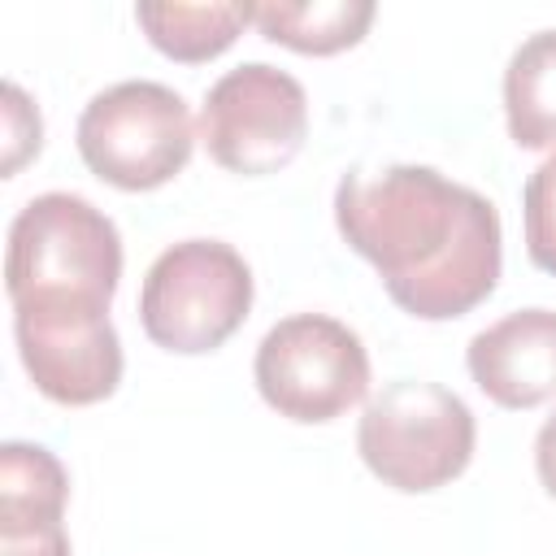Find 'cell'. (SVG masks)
<instances>
[{
  "mask_svg": "<svg viewBox=\"0 0 556 556\" xmlns=\"http://www.w3.org/2000/svg\"><path fill=\"white\" fill-rule=\"evenodd\" d=\"M334 226L365 256L387 295L421 321L478 308L504 265L495 204L430 165L352 169L334 187Z\"/></svg>",
  "mask_w": 556,
  "mask_h": 556,
  "instance_id": "1",
  "label": "cell"
},
{
  "mask_svg": "<svg viewBox=\"0 0 556 556\" xmlns=\"http://www.w3.org/2000/svg\"><path fill=\"white\" fill-rule=\"evenodd\" d=\"M122 282V235L104 208L74 191L26 200L9 226L4 291L22 300H91L113 304Z\"/></svg>",
  "mask_w": 556,
  "mask_h": 556,
  "instance_id": "2",
  "label": "cell"
},
{
  "mask_svg": "<svg viewBox=\"0 0 556 556\" xmlns=\"http://www.w3.org/2000/svg\"><path fill=\"white\" fill-rule=\"evenodd\" d=\"M478 421L469 404L439 387L400 378L387 382L361 413L356 452L365 469L391 491L421 495L460 478L473 460Z\"/></svg>",
  "mask_w": 556,
  "mask_h": 556,
  "instance_id": "3",
  "label": "cell"
},
{
  "mask_svg": "<svg viewBox=\"0 0 556 556\" xmlns=\"http://www.w3.org/2000/svg\"><path fill=\"white\" fill-rule=\"evenodd\" d=\"M83 165L117 191H152L178 178L195 148L187 100L152 78H126L87 100L74 126Z\"/></svg>",
  "mask_w": 556,
  "mask_h": 556,
  "instance_id": "4",
  "label": "cell"
},
{
  "mask_svg": "<svg viewBox=\"0 0 556 556\" xmlns=\"http://www.w3.org/2000/svg\"><path fill=\"white\" fill-rule=\"evenodd\" d=\"M252 308V269L222 239H182L165 248L139 287L143 334L178 356L222 348Z\"/></svg>",
  "mask_w": 556,
  "mask_h": 556,
  "instance_id": "5",
  "label": "cell"
},
{
  "mask_svg": "<svg viewBox=\"0 0 556 556\" xmlns=\"http://www.w3.org/2000/svg\"><path fill=\"white\" fill-rule=\"evenodd\" d=\"M252 378L261 400L300 426L343 417L369 391V352L352 326L326 313L274 321L256 348Z\"/></svg>",
  "mask_w": 556,
  "mask_h": 556,
  "instance_id": "6",
  "label": "cell"
},
{
  "mask_svg": "<svg viewBox=\"0 0 556 556\" xmlns=\"http://www.w3.org/2000/svg\"><path fill=\"white\" fill-rule=\"evenodd\" d=\"M200 139L208 156L230 174H278L300 156L308 139V96L287 70L243 61L208 87L200 109Z\"/></svg>",
  "mask_w": 556,
  "mask_h": 556,
  "instance_id": "7",
  "label": "cell"
},
{
  "mask_svg": "<svg viewBox=\"0 0 556 556\" xmlns=\"http://www.w3.org/2000/svg\"><path fill=\"white\" fill-rule=\"evenodd\" d=\"M13 339L22 369L52 404H100L122 382V339L109 321V304L22 300L13 304Z\"/></svg>",
  "mask_w": 556,
  "mask_h": 556,
  "instance_id": "8",
  "label": "cell"
},
{
  "mask_svg": "<svg viewBox=\"0 0 556 556\" xmlns=\"http://www.w3.org/2000/svg\"><path fill=\"white\" fill-rule=\"evenodd\" d=\"M469 378L500 408L556 400V308H517L465 348Z\"/></svg>",
  "mask_w": 556,
  "mask_h": 556,
  "instance_id": "9",
  "label": "cell"
},
{
  "mask_svg": "<svg viewBox=\"0 0 556 556\" xmlns=\"http://www.w3.org/2000/svg\"><path fill=\"white\" fill-rule=\"evenodd\" d=\"M504 117L517 148H556V30H534L508 56Z\"/></svg>",
  "mask_w": 556,
  "mask_h": 556,
  "instance_id": "10",
  "label": "cell"
},
{
  "mask_svg": "<svg viewBox=\"0 0 556 556\" xmlns=\"http://www.w3.org/2000/svg\"><path fill=\"white\" fill-rule=\"evenodd\" d=\"M135 22L156 52L182 65H200L222 56L243 35V26L252 22V4H135Z\"/></svg>",
  "mask_w": 556,
  "mask_h": 556,
  "instance_id": "11",
  "label": "cell"
},
{
  "mask_svg": "<svg viewBox=\"0 0 556 556\" xmlns=\"http://www.w3.org/2000/svg\"><path fill=\"white\" fill-rule=\"evenodd\" d=\"M369 0H313V4H252V22L269 43H282L304 56H330L365 39L374 22Z\"/></svg>",
  "mask_w": 556,
  "mask_h": 556,
  "instance_id": "12",
  "label": "cell"
},
{
  "mask_svg": "<svg viewBox=\"0 0 556 556\" xmlns=\"http://www.w3.org/2000/svg\"><path fill=\"white\" fill-rule=\"evenodd\" d=\"M65 500L70 473L48 447L22 439L0 447V530L56 526L65 517Z\"/></svg>",
  "mask_w": 556,
  "mask_h": 556,
  "instance_id": "13",
  "label": "cell"
},
{
  "mask_svg": "<svg viewBox=\"0 0 556 556\" xmlns=\"http://www.w3.org/2000/svg\"><path fill=\"white\" fill-rule=\"evenodd\" d=\"M526 252L543 274H556V152L526 178L521 191Z\"/></svg>",
  "mask_w": 556,
  "mask_h": 556,
  "instance_id": "14",
  "label": "cell"
},
{
  "mask_svg": "<svg viewBox=\"0 0 556 556\" xmlns=\"http://www.w3.org/2000/svg\"><path fill=\"white\" fill-rule=\"evenodd\" d=\"M39 139H43L39 109L26 100L17 83H4V174H17L22 161L39 152Z\"/></svg>",
  "mask_w": 556,
  "mask_h": 556,
  "instance_id": "15",
  "label": "cell"
},
{
  "mask_svg": "<svg viewBox=\"0 0 556 556\" xmlns=\"http://www.w3.org/2000/svg\"><path fill=\"white\" fill-rule=\"evenodd\" d=\"M0 556H70L65 526H26V530H0Z\"/></svg>",
  "mask_w": 556,
  "mask_h": 556,
  "instance_id": "16",
  "label": "cell"
},
{
  "mask_svg": "<svg viewBox=\"0 0 556 556\" xmlns=\"http://www.w3.org/2000/svg\"><path fill=\"white\" fill-rule=\"evenodd\" d=\"M534 469H539V482H543V491L556 500V413L539 426V434H534Z\"/></svg>",
  "mask_w": 556,
  "mask_h": 556,
  "instance_id": "17",
  "label": "cell"
}]
</instances>
